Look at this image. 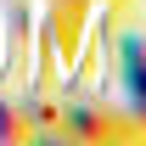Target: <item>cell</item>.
Returning a JSON list of instances; mask_svg holds the SVG:
<instances>
[{
  "label": "cell",
  "mask_w": 146,
  "mask_h": 146,
  "mask_svg": "<svg viewBox=\"0 0 146 146\" xmlns=\"http://www.w3.org/2000/svg\"><path fill=\"white\" fill-rule=\"evenodd\" d=\"M141 112L118 107L107 96H79L62 90V118H56V141H84V146H107V141H141Z\"/></svg>",
  "instance_id": "obj_1"
},
{
  "label": "cell",
  "mask_w": 146,
  "mask_h": 146,
  "mask_svg": "<svg viewBox=\"0 0 146 146\" xmlns=\"http://www.w3.org/2000/svg\"><path fill=\"white\" fill-rule=\"evenodd\" d=\"M0 141L6 146H28L34 141L28 112H23V96H17V84H6V79H0Z\"/></svg>",
  "instance_id": "obj_2"
}]
</instances>
